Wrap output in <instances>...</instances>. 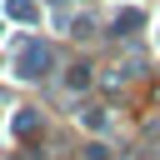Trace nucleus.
Returning <instances> with one entry per match:
<instances>
[{"label":"nucleus","instance_id":"obj_1","mask_svg":"<svg viewBox=\"0 0 160 160\" xmlns=\"http://www.w3.org/2000/svg\"><path fill=\"white\" fill-rule=\"evenodd\" d=\"M45 65H50V45L30 40V45L20 50V75H45Z\"/></svg>","mask_w":160,"mask_h":160}]
</instances>
